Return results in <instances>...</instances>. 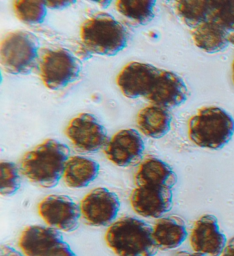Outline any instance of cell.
I'll return each mask as SVG.
<instances>
[{
	"mask_svg": "<svg viewBox=\"0 0 234 256\" xmlns=\"http://www.w3.org/2000/svg\"><path fill=\"white\" fill-rule=\"evenodd\" d=\"M70 156L68 146L47 138L25 153L19 168L21 174L32 184L52 189L63 178L64 168Z\"/></svg>",
	"mask_w": 234,
	"mask_h": 256,
	"instance_id": "6da1fadb",
	"label": "cell"
},
{
	"mask_svg": "<svg viewBox=\"0 0 234 256\" xmlns=\"http://www.w3.org/2000/svg\"><path fill=\"white\" fill-rule=\"evenodd\" d=\"M108 248L118 256H155L159 248L153 228L134 217H123L112 223L106 232Z\"/></svg>",
	"mask_w": 234,
	"mask_h": 256,
	"instance_id": "7a4b0ae2",
	"label": "cell"
},
{
	"mask_svg": "<svg viewBox=\"0 0 234 256\" xmlns=\"http://www.w3.org/2000/svg\"><path fill=\"white\" fill-rule=\"evenodd\" d=\"M80 38L86 48L102 56H115L127 46L129 34L111 14L98 12L80 26Z\"/></svg>",
	"mask_w": 234,
	"mask_h": 256,
	"instance_id": "3957f363",
	"label": "cell"
},
{
	"mask_svg": "<svg viewBox=\"0 0 234 256\" xmlns=\"http://www.w3.org/2000/svg\"><path fill=\"white\" fill-rule=\"evenodd\" d=\"M188 132L190 140L196 146L217 150L233 138L234 118L221 108H202L190 118Z\"/></svg>",
	"mask_w": 234,
	"mask_h": 256,
	"instance_id": "277c9868",
	"label": "cell"
},
{
	"mask_svg": "<svg viewBox=\"0 0 234 256\" xmlns=\"http://www.w3.org/2000/svg\"><path fill=\"white\" fill-rule=\"evenodd\" d=\"M39 52V41L33 34L25 30L8 32L0 45L1 66L10 74H28L35 65Z\"/></svg>",
	"mask_w": 234,
	"mask_h": 256,
	"instance_id": "5b68a950",
	"label": "cell"
},
{
	"mask_svg": "<svg viewBox=\"0 0 234 256\" xmlns=\"http://www.w3.org/2000/svg\"><path fill=\"white\" fill-rule=\"evenodd\" d=\"M38 67L42 82L51 90L65 88L76 81L81 72L79 60L63 48L45 51Z\"/></svg>",
	"mask_w": 234,
	"mask_h": 256,
	"instance_id": "8992f818",
	"label": "cell"
},
{
	"mask_svg": "<svg viewBox=\"0 0 234 256\" xmlns=\"http://www.w3.org/2000/svg\"><path fill=\"white\" fill-rule=\"evenodd\" d=\"M65 135L76 150L94 153L105 148L108 142L105 126L94 115L80 113L69 120Z\"/></svg>",
	"mask_w": 234,
	"mask_h": 256,
	"instance_id": "52a82bcc",
	"label": "cell"
},
{
	"mask_svg": "<svg viewBox=\"0 0 234 256\" xmlns=\"http://www.w3.org/2000/svg\"><path fill=\"white\" fill-rule=\"evenodd\" d=\"M38 213L47 226L67 233L78 228L82 218L79 204L65 195L47 196L38 204Z\"/></svg>",
	"mask_w": 234,
	"mask_h": 256,
	"instance_id": "ba28073f",
	"label": "cell"
},
{
	"mask_svg": "<svg viewBox=\"0 0 234 256\" xmlns=\"http://www.w3.org/2000/svg\"><path fill=\"white\" fill-rule=\"evenodd\" d=\"M79 206L82 218L87 224L93 226H110L118 216L120 201L116 193L100 186L87 194Z\"/></svg>",
	"mask_w": 234,
	"mask_h": 256,
	"instance_id": "9c48e42d",
	"label": "cell"
},
{
	"mask_svg": "<svg viewBox=\"0 0 234 256\" xmlns=\"http://www.w3.org/2000/svg\"><path fill=\"white\" fill-rule=\"evenodd\" d=\"M162 71L151 64L130 62L119 72L116 84L126 98H146L154 88Z\"/></svg>",
	"mask_w": 234,
	"mask_h": 256,
	"instance_id": "30bf717a",
	"label": "cell"
},
{
	"mask_svg": "<svg viewBox=\"0 0 234 256\" xmlns=\"http://www.w3.org/2000/svg\"><path fill=\"white\" fill-rule=\"evenodd\" d=\"M145 150L143 138L134 129H123L117 132L108 140L104 154L115 166L128 168L140 164Z\"/></svg>",
	"mask_w": 234,
	"mask_h": 256,
	"instance_id": "8fae6325",
	"label": "cell"
},
{
	"mask_svg": "<svg viewBox=\"0 0 234 256\" xmlns=\"http://www.w3.org/2000/svg\"><path fill=\"white\" fill-rule=\"evenodd\" d=\"M130 204L141 216L161 218L173 208V191L164 186H136L131 192Z\"/></svg>",
	"mask_w": 234,
	"mask_h": 256,
	"instance_id": "7c38bea8",
	"label": "cell"
},
{
	"mask_svg": "<svg viewBox=\"0 0 234 256\" xmlns=\"http://www.w3.org/2000/svg\"><path fill=\"white\" fill-rule=\"evenodd\" d=\"M227 242L226 235L221 231L215 216H201L194 223L190 234V244L195 253L206 256H220Z\"/></svg>",
	"mask_w": 234,
	"mask_h": 256,
	"instance_id": "4fadbf2b",
	"label": "cell"
},
{
	"mask_svg": "<svg viewBox=\"0 0 234 256\" xmlns=\"http://www.w3.org/2000/svg\"><path fill=\"white\" fill-rule=\"evenodd\" d=\"M188 96L187 86L183 78L175 72L162 69L156 85L146 100L153 105L171 109L182 106Z\"/></svg>",
	"mask_w": 234,
	"mask_h": 256,
	"instance_id": "5bb4252c",
	"label": "cell"
},
{
	"mask_svg": "<svg viewBox=\"0 0 234 256\" xmlns=\"http://www.w3.org/2000/svg\"><path fill=\"white\" fill-rule=\"evenodd\" d=\"M64 240L61 232L50 226H30L21 232L18 246L25 256H46Z\"/></svg>",
	"mask_w": 234,
	"mask_h": 256,
	"instance_id": "9a60e30c",
	"label": "cell"
},
{
	"mask_svg": "<svg viewBox=\"0 0 234 256\" xmlns=\"http://www.w3.org/2000/svg\"><path fill=\"white\" fill-rule=\"evenodd\" d=\"M178 178L173 168L160 158L146 156L139 164L134 174L136 186H158L173 190Z\"/></svg>",
	"mask_w": 234,
	"mask_h": 256,
	"instance_id": "2e32d148",
	"label": "cell"
},
{
	"mask_svg": "<svg viewBox=\"0 0 234 256\" xmlns=\"http://www.w3.org/2000/svg\"><path fill=\"white\" fill-rule=\"evenodd\" d=\"M152 228L153 238L159 250L178 248L185 242L188 235L186 222L177 216L161 218Z\"/></svg>",
	"mask_w": 234,
	"mask_h": 256,
	"instance_id": "e0dca14e",
	"label": "cell"
},
{
	"mask_svg": "<svg viewBox=\"0 0 234 256\" xmlns=\"http://www.w3.org/2000/svg\"><path fill=\"white\" fill-rule=\"evenodd\" d=\"M173 116L169 110L156 105L145 106L138 112L136 122L138 129L149 138H163L171 129Z\"/></svg>",
	"mask_w": 234,
	"mask_h": 256,
	"instance_id": "ac0fdd59",
	"label": "cell"
},
{
	"mask_svg": "<svg viewBox=\"0 0 234 256\" xmlns=\"http://www.w3.org/2000/svg\"><path fill=\"white\" fill-rule=\"evenodd\" d=\"M100 173V164L94 159L81 156L69 157L64 168V184L71 189L87 188Z\"/></svg>",
	"mask_w": 234,
	"mask_h": 256,
	"instance_id": "d6986e66",
	"label": "cell"
},
{
	"mask_svg": "<svg viewBox=\"0 0 234 256\" xmlns=\"http://www.w3.org/2000/svg\"><path fill=\"white\" fill-rule=\"evenodd\" d=\"M229 34L230 32L210 20L192 29L191 31L195 44L210 54L221 52L228 46Z\"/></svg>",
	"mask_w": 234,
	"mask_h": 256,
	"instance_id": "ffe728a7",
	"label": "cell"
},
{
	"mask_svg": "<svg viewBox=\"0 0 234 256\" xmlns=\"http://www.w3.org/2000/svg\"><path fill=\"white\" fill-rule=\"evenodd\" d=\"M174 7L179 19L192 29L209 20L210 0H179Z\"/></svg>",
	"mask_w": 234,
	"mask_h": 256,
	"instance_id": "44dd1931",
	"label": "cell"
},
{
	"mask_svg": "<svg viewBox=\"0 0 234 256\" xmlns=\"http://www.w3.org/2000/svg\"><path fill=\"white\" fill-rule=\"evenodd\" d=\"M156 1L154 0H120L117 1V12L135 24L144 26L155 17Z\"/></svg>",
	"mask_w": 234,
	"mask_h": 256,
	"instance_id": "7402d4cb",
	"label": "cell"
},
{
	"mask_svg": "<svg viewBox=\"0 0 234 256\" xmlns=\"http://www.w3.org/2000/svg\"><path fill=\"white\" fill-rule=\"evenodd\" d=\"M13 10L16 17L28 24H40L44 22L47 16V6L44 1L13 2Z\"/></svg>",
	"mask_w": 234,
	"mask_h": 256,
	"instance_id": "603a6c76",
	"label": "cell"
},
{
	"mask_svg": "<svg viewBox=\"0 0 234 256\" xmlns=\"http://www.w3.org/2000/svg\"><path fill=\"white\" fill-rule=\"evenodd\" d=\"M0 194L10 197L17 193L21 186L19 167L14 162L1 160L0 162Z\"/></svg>",
	"mask_w": 234,
	"mask_h": 256,
	"instance_id": "cb8c5ba5",
	"label": "cell"
},
{
	"mask_svg": "<svg viewBox=\"0 0 234 256\" xmlns=\"http://www.w3.org/2000/svg\"><path fill=\"white\" fill-rule=\"evenodd\" d=\"M210 21L234 32V0H210Z\"/></svg>",
	"mask_w": 234,
	"mask_h": 256,
	"instance_id": "d4e9b609",
	"label": "cell"
},
{
	"mask_svg": "<svg viewBox=\"0 0 234 256\" xmlns=\"http://www.w3.org/2000/svg\"><path fill=\"white\" fill-rule=\"evenodd\" d=\"M46 256H77L65 241L60 242Z\"/></svg>",
	"mask_w": 234,
	"mask_h": 256,
	"instance_id": "484cf974",
	"label": "cell"
},
{
	"mask_svg": "<svg viewBox=\"0 0 234 256\" xmlns=\"http://www.w3.org/2000/svg\"><path fill=\"white\" fill-rule=\"evenodd\" d=\"M45 5L47 8L50 9H64L72 5L73 3L76 2V1H44Z\"/></svg>",
	"mask_w": 234,
	"mask_h": 256,
	"instance_id": "4316f807",
	"label": "cell"
},
{
	"mask_svg": "<svg viewBox=\"0 0 234 256\" xmlns=\"http://www.w3.org/2000/svg\"><path fill=\"white\" fill-rule=\"evenodd\" d=\"M0 256H25L21 252L14 250L8 245H1L0 248Z\"/></svg>",
	"mask_w": 234,
	"mask_h": 256,
	"instance_id": "83f0119b",
	"label": "cell"
},
{
	"mask_svg": "<svg viewBox=\"0 0 234 256\" xmlns=\"http://www.w3.org/2000/svg\"><path fill=\"white\" fill-rule=\"evenodd\" d=\"M220 256H234V237L228 241L226 248Z\"/></svg>",
	"mask_w": 234,
	"mask_h": 256,
	"instance_id": "f1b7e54d",
	"label": "cell"
},
{
	"mask_svg": "<svg viewBox=\"0 0 234 256\" xmlns=\"http://www.w3.org/2000/svg\"><path fill=\"white\" fill-rule=\"evenodd\" d=\"M175 256H206L204 255H201V254L195 253H190V252H184V250H182V252H177L176 254H175Z\"/></svg>",
	"mask_w": 234,
	"mask_h": 256,
	"instance_id": "f546056e",
	"label": "cell"
},
{
	"mask_svg": "<svg viewBox=\"0 0 234 256\" xmlns=\"http://www.w3.org/2000/svg\"><path fill=\"white\" fill-rule=\"evenodd\" d=\"M229 43L234 46V32H230L228 36Z\"/></svg>",
	"mask_w": 234,
	"mask_h": 256,
	"instance_id": "4dcf8cb0",
	"label": "cell"
},
{
	"mask_svg": "<svg viewBox=\"0 0 234 256\" xmlns=\"http://www.w3.org/2000/svg\"><path fill=\"white\" fill-rule=\"evenodd\" d=\"M98 3H99V5L100 6H102V8H106V7H107L109 6V4H110V3L111 2V1H99L98 2Z\"/></svg>",
	"mask_w": 234,
	"mask_h": 256,
	"instance_id": "1f68e13d",
	"label": "cell"
},
{
	"mask_svg": "<svg viewBox=\"0 0 234 256\" xmlns=\"http://www.w3.org/2000/svg\"><path fill=\"white\" fill-rule=\"evenodd\" d=\"M232 78H233V81L234 84V60L233 62V65H232Z\"/></svg>",
	"mask_w": 234,
	"mask_h": 256,
	"instance_id": "d6a6232c",
	"label": "cell"
}]
</instances>
